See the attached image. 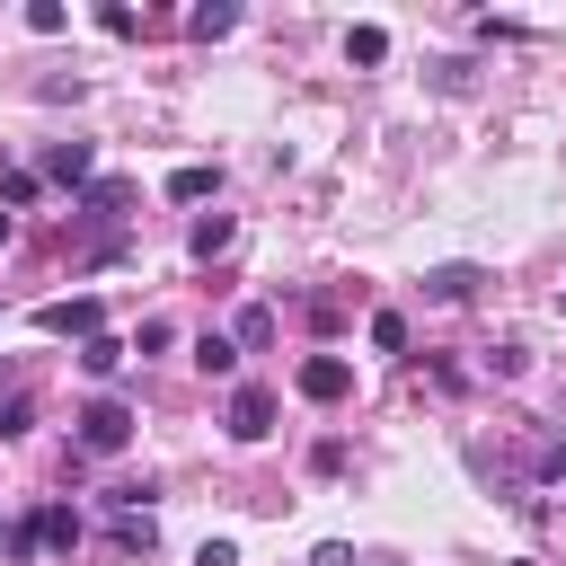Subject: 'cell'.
Segmentation results:
<instances>
[{
    "mask_svg": "<svg viewBox=\"0 0 566 566\" xmlns=\"http://www.w3.org/2000/svg\"><path fill=\"white\" fill-rule=\"evenodd\" d=\"M124 442H133V407H124V398H88V407H80V451L115 460Z\"/></svg>",
    "mask_w": 566,
    "mask_h": 566,
    "instance_id": "6da1fadb",
    "label": "cell"
},
{
    "mask_svg": "<svg viewBox=\"0 0 566 566\" xmlns=\"http://www.w3.org/2000/svg\"><path fill=\"white\" fill-rule=\"evenodd\" d=\"M292 389H301L310 407H336V398L354 389V363H345V354H310V363L292 371Z\"/></svg>",
    "mask_w": 566,
    "mask_h": 566,
    "instance_id": "7a4b0ae2",
    "label": "cell"
},
{
    "mask_svg": "<svg viewBox=\"0 0 566 566\" xmlns=\"http://www.w3.org/2000/svg\"><path fill=\"white\" fill-rule=\"evenodd\" d=\"M274 433V389H230V442H265Z\"/></svg>",
    "mask_w": 566,
    "mask_h": 566,
    "instance_id": "3957f363",
    "label": "cell"
},
{
    "mask_svg": "<svg viewBox=\"0 0 566 566\" xmlns=\"http://www.w3.org/2000/svg\"><path fill=\"white\" fill-rule=\"evenodd\" d=\"M97 318H106V310H97L88 292H80V301H44V310H35V327H44V336H80V345L97 336Z\"/></svg>",
    "mask_w": 566,
    "mask_h": 566,
    "instance_id": "277c9868",
    "label": "cell"
},
{
    "mask_svg": "<svg viewBox=\"0 0 566 566\" xmlns=\"http://www.w3.org/2000/svg\"><path fill=\"white\" fill-rule=\"evenodd\" d=\"M27 522H35V539H53V548H80V513H71V504H35Z\"/></svg>",
    "mask_w": 566,
    "mask_h": 566,
    "instance_id": "5b68a950",
    "label": "cell"
},
{
    "mask_svg": "<svg viewBox=\"0 0 566 566\" xmlns=\"http://www.w3.org/2000/svg\"><path fill=\"white\" fill-rule=\"evenodd\" d=\"M478 292V265H433L424 274V301H469Z\"/></svg>",
    "mask_w": 566,
    "mask_h": 566,
    "instance_id": "8992f818",
    "label": "cell"
},
{
    "mask_svg": "<svg viewBox=\"0 0 566 566\" xmlns=\"http://www.w3.org/2000/svg\"><path fill=\"white\" fill-rule=\"evenodd\" d=\"M106 539H115L124 557H150V539H159V522H150V513H115V531H106Z\"/></svg>",
    "mask_w": 566,
    "mask_h": 566,
    "instance_id": "52a82bcc",
    "label": "cell"
},
{
    "mask_svg": "<svg viewBox=\"0 0 566 566\" xmlns=\"http://www.w3.org/2000/svg\"><path fill=\"white\" fill-rule=\"evenodd\" d=\"M44 177L80 186V177H88V142H53V150H44Z\"/></svg>",
    "mask_w": 566,
    "mask_h": 566,
    "instance_id": "ba28073f",
    "label": "cell"
},
{
    "mask_svg": "<svg viewBox=\"0 0 566 566\" xmlns=\"http://www.w3.org/2000/svg\"><path fill=\"white\" fill-rule=\"evenodd\" d=\"M124 203H133V186H124V177H106V186H88V195H80V212H88V221H115Z\"/></svg>",
    "mask_w": 566,
    "mask_h": 566,
    "instance_id": "9c48e42d",
    "label": "cell"
},
{
    "mask_svg": "<svg viewBox=\"0 0 566 566\" xmlns=\"http://www.w3.org/2000/svg\"><path fill=\"white\" fill-rule=\"evenodd\" d=\"M195 371L230 380V371H239V345H230V336H195Z\"/></svg>",
    "mask_w": 566,
    "mask_h": 566,
    "instance_id": "30bf717a",
    "label": "cell"
},
{
    "mask_svg": "<svg viewBox=\"0 0 566 566\" xmlns=\"http://www.w3.org/2000/svg\"><path fill=\"white\" fill-rule=\"evenodd\" d=\"M115 363H124V345H115V336H106V327H97V336H88V345H80V371H88V380H106V371H115Z\"/></svg>",
    "mask_w": 566,
    "mask_h": 566,
    "instance_id": "8fae6325",
    "label": "cell"
},
{
    "mask_svg": "<svg viewBox=\"0 0 566 566\" xmlns=\"http://www.w3.org/2000/svg\"><path fill=\"white\" fill-rule=\"evenodd\" d=\"M345 62H389V27H354L345 35Z\"/></svg>",
    "mask_w": 566,
    "mask_h": 566,
    "instance_id": "7c38bea8",
    "label": "cell"
},
{
    "mask_svg": "<svg viewBox=\"0 0 566 566\" xmlns=\"http://www.w3.org/2000/svg\"><path fill=\"white\" fill-rule=\"evenodd\" d=\"M212 186H221V177H212V168H177V177H168V203H203V195H212Z\"/></svg>",
    "mask_w": 566,
    "mask_h": 566,
    "instance_id": "4fadbf2b",
    "label": "cell"
},
{
    "mask_svg": "<svg viewBox=\"0 0 566 566\" xmlns=\"http://www.w3.org/2000/svg\"><path fill=\"white\" fill-rule=\"evenodd\" d=\"M186 248H195V256H203V265H212V256H221V248H230V212H212V221H195V239H186Z\"/></svg>",
    "mask_w": 566,
    "mask_h": 566,
    "instance_id": "5bb4252c",
    "label": "cell"
},
{
    "mask_svg": "<svg viewBox=\"0 0 566 566\" xmlns=\"http://www.w3.org/2000/svg\"><path fill=\"white\" fill-rule=\"evenodd\" d=\"M230 27H239V9H230V0H203V9H195V35H203V44H212V35H230Z\"/></svg>",
    "mask_w": 566,
    "mask_h": 566,
    "instance_id": "9a60e30c",
    "label": "cell"
},
{
    "mask_svg": "<svg viewBox=\"0 0 566 566\" xmlns=\"http://www.w3.org/2000/svg\"><path fill=\"white\" fill-rule=\"evenodd\" d=\"M371 345H380V354H407V318H398V310H371Z\"/></svg>",
    "mask_w": 566,
    "mask_h": 566,
    "instance_id": "2e32d148",
    "label": "cell"
},
{
    "mask_svg": "<svg viewBox=\"0 0 566 566\" xmlns=\"http://www.w3.org/2000/svg\"><path fill=\"white\" fill-rule=\"evenodd\" d=\"M239 345H274V310H239Z\"/></svg>",
    "mask_w": 566,
    "mask_h": 566,
    "instance_id": "e0dca14e",
    "label": "cell"
},
{
    "mask_svg": "<svg viewBox=\"0 0 566 566\" xmlns=\"http://www.w3.org/2000/svg\"><path fill=\"white\" fill-rule=\"evenodd\" d=\"M18 203H35V177H27V168H9V177H0V212H18Z\"/></svg>",
    "mask_w": 566,
    "mask_h": 566,
    "instance_id": "ac0fdd59",
    "label": "cell"
},
{
    "mask_svg": "<svg viewBox=\"0 0 566 566\" xmlns=\"http://www.w3.org/2000/svg\"><path fill=\"white\" fill-rule=\"evenodd\" d=\"M27 424H35V407H27V398H0V442H18Z\"/></svg>",
    "mask_w": 566,
    "mask_h": 566,
    "instance_id": "d6986e66",
    "label": "cell"
},
{
    "mask_svg": "<svg viewBox=\"0 0 566 566\" xmlns=\"http://www.w3.org/2000/svg\"><path fill=\"white\" fill-rule=\"evenodd\" d=\"M27 27H35V35H62L71 18H62V0H35V9H27Z\"/></svg>",
    "mask_w": 566,
    "mask_h": 566,
    "instance_id": "ffe728a7",
    "label": "cell"
},
{
    "mask_svg": "<svg viewBox=\"0 0 566 566\" xmlns=\"http://www.w3.org/2000/svg\"><path fill=\"white\" fill-rule=\"evenodd\" d=\"M97 27H106V35H142V18H133L124 0H106V9H97Z\"/></svg>",
    "mask_w": 566,
    "mask_h": 566,
    "instance_id": "44dd1931",
    "label": "cell"
},
{
    "mask_svg": "<svg viewBox=\"0 0 566 566\" xmlns=\"http://www.w3.org/2000/svg\"><path fill=\"white\" fill-rule=\"evenodd\" d=\"M159 345H177V327H168V318H142V336H133V354H159Z\"/></svg>",
    "mask_w": 566,
    "mask_h": 566,
    "instance_id": "7402d4cb",
    "label": "cell"
},
{
    "mask_svg": "<svg viewBox=\"0 0 566 566\" xmlns=\"http://www.w3.org/2000/svg\"><path fill=\"white\" fill-rule=\"evenodd\" d=\"M310 566H354V548H345V539H318V548H310Z\"/></svg>",
    "mask_w": 566,
    "mask_h": 566,
    "instance_id": "603a6c76",
    "label": "cell"
},
{
    "mask_svg": "<svg viewBox=\"0 0 566 566\" xmlns=\"http://www.w3.org/2000/svg\"><path fill=\"white\" fill-rule=\"evenodd\" d=\"M539 478H566V442H539Z\"/></svg>",
    "mask_w": 566,
    "mask_h": 566,
    "instance_id": "cb8c5ba5",
    "label": "cell"
},
{
    "mask_svg": "<svg viewBox=\"0 0 566 566\" xmlns=\"http://www.w3.org/2000/svg\"><path fill=\"white\" fill-rule=\"evenodd\" d=\"M195 566H239V548H230V539H203V557H195Z\"/></svg>",
    "mask_w": 566,
    "mask_h": 566,
    "instance_id": "d4e9b609",
    "label": "cell"
},
{
    "mask_svg": "<svg viewBox=\"0 0 566 566\" xmlns=\"http://www.w3.org/2000/svg\"><path fill=\"white\" fill-rule=\"evenodd\" d=\"M9 230H18V221H9V212H0V248H9Z\"/></svg>",
    "mask_w": 566,
    "mask_h": 566,
    "instance_id": "484cf974",
    "label": "cell"
},
{
    "mask_svg": "<svg viewBox=\"0 0 566 566\" xmlns=\"http://www.w3.org/2000/svg\"><path fill=\"white\" fill-rule=\"evenodd\" d=\"M513 566H531V557H513Z\"/></svg>",
    "mask_w": 566,
    "mask_h": 566,
    "instance_id": "4316f807",
    "label": "cell"
}]
</instances>
